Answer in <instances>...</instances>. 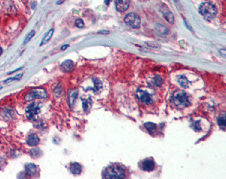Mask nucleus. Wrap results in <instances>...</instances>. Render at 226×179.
<instances>
[{
    "mask_svg": "<svg viewBox=\"0 0 226 179\" xmlns=\"http://www.w3.org/2000/svg\"><path fill=\"white\" fill-rule=\"evenodd\" d=\"M54 29H51V30H48V31L47 32L46 34L45 35V36H44L43 39H42V42H41L40 46H42V45H44V44H46L47 42H48V41L51 39V37H52L53 34H54Z\"/></svg>",
    "mask_w": 226,
    "mask_h": 179,
    "instance_id": "dca6fc26",
    "label": "nucleus"
},
{
    "mask_svg": "<svg viewBox=\"0 0 226 179\" xmlns=\"http://www.w3.org/2000/svg\"><path fill=\"white\" fill-rule=\"evenodd\" d=\"M79 93H78V91L73 90L69 93V97H68V101L69 104H70V106H72V105H73L76 99H77V97Z\"/></svg>",
    "mask_w": 226,
    "mask_h": 179,
    "instance_id": "2eb2a0df",
    "label": "nucleus"
},
{
    "mask_svg": "<svg viewBox=\"0 0 226 179\" xmlns=\"http://www.w3.org/2000/svg\"><path fill=\"white\" fill-rule=\"evenodd\" d=\"M145 127H146V129L148 130L149 133H154L156 132L157 129V126L155 123H145Z\"/></svg>",
    "mask_w": 226,
    "mask_h": 179,
    "instance_id": "6ab92c4d",
    "label": "nucleus"
},
{
    "mask_svg": "<svg viewBox=\"0 0 226 179\" xmlns=\"http://www.w3.org/2000/svg\"><path fill=\"white\" fill-rule=\"evenodd\" d=\"M155 83L156 84V86H157V85H158V86H161V84L162 83V80H161V77H159V76H157V77H155Z\"/></svg>",
    "mask_w": 226,
    "mask_h": 179,
    "instance_id": "bb28decb",
    "label": "nucleus"
},
{
    "mask_svg": "<svg viewBox=\"0 0 226 179\" xmlns=\"http://www.w3.org/2000/svg\"><path fill=\"white\" fill-rule=\"evenodd\" d=\"M94 82V92L95 93H98L102 89V83L98 79H93Z\"/></svg>",
    "mask_w": 226,
    "mask_h": 179,
    "instance_id": "aec40b11",
    "label": "nucleus"
},
{
    "mask_svg": "<svg viewBox=\"0 0 226 179\" xmlns=\"http://www.w3.org/2000/svg\"><path fill=\"white\" fill-rule=\"evenodd\" d=\"M166 1H167V0H166Z\"/></svg>",
    "mask_w": 226,
    "mask_h": 179,
    "instance_id": "f704fd0d",
    "label": "nucleus"
},
{
    "mask_svg": "<svg viewBox=\"0 0 226 179\" xmlns=\"http://www.w3.org/2000/svg\"><path fill=\"white\" fill-rule=\"evenodd\" d=\"M110 2H111V0H105V3L106 5H109Z\"/></svg>",
    "mask_w": 226,
    "mask_h": 179,
    "instance_id": "2f4dec72",
    "label": "nucleus"
},
{
    "mask_svg": "<svg viewBox=\"0 0 226 179\" xmlns=\"http://www.w3.org/2000/svg\"><path fill=\"white\" fill-rule=\"evenodd\" d=\"M35 34H36V31H35V30H31V31H30V33H29L27 35H26V38H25L24 41H23V43L26 44V43H27V42H30V41L32 39H33V36H35Z\"/></svg>",
    "mask_w": 226,
    "mask_h": 179,
    "instance_id": "4be33fe9",
    "label": "nucleus"
},
{
    "mask_svg": "<svg viewBox=\"0 0 226 179\" xmlns=\"http://www.w3.org/2000/svg\"><path fill=\"white\" fill-rule=\"evenodd\" d=\"M64 0H62V1H59V2H58V4H60V3H61V2H64Z\"/></svg>",
    "mask_w": 226,
    "mask_h": 179,
    "instance_id": "72a5a7b5",
    "label": "nucleus"
},
{
    "mask_svg": "<svg viewBox=\"0 0 226 179\" xmlns=\"http://www.w3.org/2000/svg\"><path fill=\"white\" fill-rule=\"evenodd\" d=\"M148 45H149V46L155 47V48H157V47H160V45H158V44H155V42H148Z\"/></svg>",
    "mask_w": 226,
    "mask_h": 179,
    "instance_id": "c85d7f7f",
    "label": "nucleus"
},
{
    "mask_svg": "<svg viewBox=\"0 0 226 179\" xmlns=\"http://www.w3.org/2000/svg\"><path fill=\"white\" fill-rule=\"evenodd\" d=\"M2 116L5 117V120H11L14 118V111L11 109H5L2 111Z\"/></svg>",
    "mask_w": 226,
    "mask_h": 179,
    "instance_id": "f3484780",
    "label": "nucleus"
},
{
    "mask_svg": "<svg viewBox=\"0 0 226 179\" xmlns=\"http://www.w3.org/2000/svg\"><path fill=\"white\" fill-rule=\"evenodd\" d=\"M2 52H3V50H2V48H1V47H0V55H2Z\"/></svg>",
    "mask_w": 226,
    "mask_h": 179,
    "instance_id": "473e14b6",
    "label": "nucleus"
},
{
    "mask_svg": "<svg viewBox=\"0 0 226 179\" xmlns=\"http://www.w3.org/2000/svg\"><path fill=\"white\" fill-rule=\"evenodd\" d=\"M130 5V0H115V7L118 11H125Z\"/></svg>",
    "mask_w": 226,
    "mask_h": 179,
    "instance_id": "6e6552de",
    "label": "nucleus"
},
{
    "mask_svg": "<svg viewBox=\"0 0 226 179\" xmlns=\"http://www.w3.org/2000/svg\"><path fill=\"white\" fill-rule=\"evenodd\" d=\"M198 11L204 19L207 20H212L217 14V9L215 5L209 2H205L201 4Z\"/></svg>",
    "mask_w": 226,
    "mask_h": 179,
    "instance_id": "f257e3e1",
    "label": "nucleus"
},
{
    "mask_svg": "<svg viewBox=\"0 0 226 179\" xmlns=\"http://www.w3.org/2000/svg\"><path fill=\"white\" fill-rule=\"evenodd\" d=\"M171 100H172L173 103L180 108H186L190 105L187 94L184 92H176Z\"/></svg>",
    "mask_w": 226,
    "mask_h": 179,
    "instance_id": "7ed1b4c3",
    "label": "nucleus"
},
{
    "mask_svg": "<svg viewBox=\"0 0 226 179\" xmlns=\"http://www.w3.org/2000/svg\"><path fill=\"white\" fill-rule=\"evenodd\" d=\"M91 107V100L90 98L88 99H86L83 101V108L84 111H86L87 110H89Z\"/></svg>",
    "mask_w": 226,
    "mask_h": 179,
    "instance_id": "5701e85b",
    "label": "nucleus"
},
{
    "mask_svg": "<svg viewBox=\"0 0 226 179\" xmlns=\"http://www.w3.org/2000/svg\"><path fill=\"white\" fill-rule=\"evenodd\" d=\"M75 24H76V27H79V28H82V27H83V26H84V22L82 19L79 18L76 20Z\"/></svg>",
    "mask_w": 226,
    "mask_h": 179,
    "instance_id": "a878e982",
    "label": "nucleus"
},
{
    "mask_svg": "<svg viewBox=\"0 0 226 179\" xmlns=\"http://www.w3.org/2000/svg\"><path fill=\"white\" fill-rule=\"evenodd\" d=\"M136 96L139 101L145 104H151L152 102L151 95L146 91L139 90L136 93Z\"/></svg>",
    "mask_w": 226,
    "mask_h": 179,
    "instance_id": "0eeeda50",
    "label": "nucleus"
},
{
    "mask_svg": "<svg viewBox=\"0 0 226 179\" xmlns=\"http://www.w3.org/2000/svg\"><path fill=\"white\" fill-rule=\"evenodd\" d=\"M70 169V171H71L73 174H75V175H78V174H81L82 168V165H81L80 164L78 163V162H74V163L71 164Z\"/></svg>",
    "mask_w": 226,
    "mask_h": 179,
    "instance_id": "ddd939ff",
    "label": "nucleus"
},
{
    "mask_svg": "<svg viewBox=\"0 0 226 179\" xmlns=\"http://www.w3.org/2000/svg\"><path fill=\"white\" fill-rule=\"evenodd\" d=\"M41 111L40 105L37 103H30L26 109V117L31 121H36L38 119L39 114Z\"/></svg>",
    "mask_w": 226,
    "mask_h": 179,
    "instance_id": "20e7f679",
    "label": "nucleus"
},
{
    "mask_svg": "<svg viewBox=\"0 0 226 179\" xmlns=\"http://www.w3.org/2000/svg\"><path fill=\"white\" fill-rule=\"evenodd\" d=\"M124 22L133 28H138L140 25V17L136 13H129L124 17Z\"/></svg>",
    "mask_w": 226,
    "mask_h": 179,
    "instance_id": "423d86ee",
    "label": "nucleus"
},
{
    "mask_svg": "<svg viewBox=\"0 0 226 179\" xmlns=\"http://www.w3.org/2000/svg\"><path fill=\"white\" fill-rule=\"evenodd\" d=\"M48 96L46 91L43 89H34L26 94L24 97V100L26 101H33L35 99H45Z\"/></svg>",
    "mask_w": 226,
    "mask_h": 179,
    "instance_id": "39448f33",
    "label": "nucleus"
},
{
    "mask_svg": "<svg viewBox=\"0 0 226 179\" xmlns=\"http://www.w3.org/2000/svg\"><path fill=\"white\" fill-rule=\"evenodd\" d=\"M73 62L70 60H67V61H64L61 65V68L65 72H70L73 69Z\"/></svg>",
    "mask_w": 226,
    "mask_h": 179,
    "instance_id": "4468645a",
    "label": "nucleus"
},
{
    "mask_svg": "<svg viewBox=\"0 0 226 179\" xmlns=\"http://www.w3.org/2000/svg\"><path fill=\"white\" fill-rule=\"evenodd\" d=\"M30 155L31 156L32 158L36 159V158H38V157H39V156H41V155H42V151H41V150L39 149V147L33 148V149L30 150Z\"/></svg>",
    "mask_w": 226,
    "mask_h": 179,
    "instance_id": "a211bd4d",
    "label": "nucleus"
},
{
    "mask_svg": "<svg viewBox=\"0 0 226 179\" xmlns=\"http://www.w3.org/2000/svg\"><path fill=\"white\" fill-rule=\"evenodd\" d=\"M142 167H143V169L144 171H151L155 168V164L154 162V161L152 160V159H146V160H145L143 162Z\"/></svg>",
    "mask_w": 226,
    "mask_h": 179,
    "instance_id": "f8f14e48",
    "label": "nucleus"
},
{
    "mask_svg": "<svg viewBox=\"0 0 226 179\" xmlns=\"http://www.w3.org/2000/svg\"><path fill=\"white\" fill-rule=\"evenodd\" d=\"M68 47H69V45H63L62 47H61V49H62V50H65V49H67V48H68Z\"/></svg>",
    "mask_w": 226,
    "mask_h": 179,
    "instance_id": "c756f323",
    "label": "nucleus"
},
{
    "mask_svg": "<svg viewBox=\"0 0 226 179\" xmlns=\"http://www.w3.org/2000/svg\"><path fill=\"white\" fill-rule=\"evenodd\" d=\"M125 177V171L119 165H111L106 169L105 174L106 178L121 179Z\"/></svg>",
    "mask_w": 226,
    "mask_h": 179,
    "instance_id": "f03ea898",
    "label": "nucleus"
},
{
    "mask_svg": "<svg viewBox=\"0 0 226 179\" xmlns=\"http://www.w3.org/2000/svg\"><path fill=\"white\" fill-rule=\"evenodd\" d=\"M109 33V31H100L98 33H100V34H108Z\"/></svg>",
    "mask_w": 226,
    "mask_h": 179,
    "instance_id": "7c9ffc66",
    "label": "nucleus"
},
{
    "mask_svg": "<svg viewBox=\"0 0 226 179\" xmlns=\"http://www.w3.org/2000/svg\"><path fill=\"white\" fill-rule=\"evenodd\" d=\"M25 172L29 176H34L37 172V166L34 163H27L25 165Z\"/></svg>",
    "mask_w": 226,
    "mask_h": 179,
    "instance_id": "9b49d317",
    "label": "nucleus"
},
{
    "mask_svg": "<svg viewBox=\"0 0 226 179\" xmlns=\"http://www.w3.org/2000/svg\"><path fill=\"white\" fill-rule=\"evenodd\" d=\"M218 125L222 129H224L225 127V116H223L218 119Z\"/></svg>",
    "mask_w": 226,
    "mask_h": 179,
    "instance_id": "393cba45",
    "label": "nucleus"
},
{
    "mask_svg": "<svg viewBox=\"0 0 226 179\" xmlns=\"http://www.w3.org/2000/svg\"><path fill=\"white\" fill-rule=\"evenodd\" d=\"M179 83L183 88H186L188 86V80L185 76H181L179 78Z\"/></svg>",
    "mask_w": 226,
    "mask_h": 179,
    "instance_id": "412c9836",
    "label": "nucleus"
},
{
    "mask_svg": "<svg viewBox=\"0 0 226 179\" xmlns=\"http://www.w3.org/2000/svg\"><path fill=\"white\" fill-rule=\"evenodd\" d=\"M40 142V139L39 137L36 134H30L28 135L27 138H26V144L29 146L31 147H36Z\"/></svg>",
    "mask_w": 226,
    "mask_h": 179,
    "instance_id": "9d476101",
    "label": "nucleus"
},
{
    "mask_svg": "<svg viewBox=\"0 0 226 179\" xmlns=\"http://www.w3.org/2000/svg\"><path fill=\"white\" fill-rule=\"evenodd\" d=\"M161 11H162L163 15H164V18L167 20V21H168L169 23H174V14H173V13L171 12V11H169L168 8H167L165 5L161 6Z\"/></svg>",
    "mask_w": 226,
    "mask_h": 179,
    "instance_id": "1a4fd4ad",
    "label": "nucleus"
},
{
    "mask_svg": "<svg viewBox=\"0 0 226 179\" xmlns=\"http://www.w3.org/2000/svg\"><path fill=\"white\" fill-rule=\"evenodd\" d=\"M194 129H195V131H199V130H201L200 125H199V121L196 122V123H195V127H194Z\"/></svg>",
    "mask_w": 226,
    "mask_h": 179,
    "instance_id": "cd10ccee",
    "label": "nucleus"
},
{
    "mask_svg": "<svg viewBox=\"0 0 226 179\" xmlns=\"http://www.w3.org/2000/svg\"><path fill=\"white\" fill-rule=\"evenodd\" d=\"M22 76H23V74H22V73L17 74V75H16L15 76H14V77H11V78L7 79L6 80H5V81H4V83H11V82H13V81H16V80H19L20 78H21Z\"/></svg>",
    "mask_w": 226,
    "mask_h": 179,
    "instance_id": "b1692460",
    "label": "nucleus"
}]
</instances>
